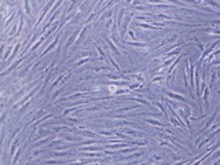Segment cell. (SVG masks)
<instances>
[{
  "label": "cell",
  "instance_id": "5b68a950",
  "mask_svg": "<svg viewBox=\"0 0 220 165\" xmlns=\"http://www.w3.org/2000/svg\"><path fill=\"white\" fill-rule=\"evenodd\" d=\"M105 40H106V43H107V47L110 50H112L113 53L116 54V55H118V56H121V54H120V51L117 50V47L114 45V43H113V40L112 39H109V37H105Z\"/></svg>",
  "mask_w": 220,
  "mask_h": 165
},
{
  "label": "cell",
  "instance_id": "3957f363",
  "mask_svg": "<svg viewBox=\"0 0 220 165\" xmlns=\"http://www.w3.org/2000/svg\"><path fill=\"white\" fill-rule=\"evenodd\" d=\"M217 113H219V107H217V109L215 110V112H213V114H212V116H211V117H209V118H208V121L205 122V125H204V127H202V129H201L200 132H198V133H200V135H202V133H204L205 131H206V129H208L209 127L212 125V122H213V121H215V120H216Z\"/></svg>",
  "mask_w": 220,
  "mask_h": 165
},
{
  "label": "cell",
  "instance_id": "4fadbf2b",
  "mask_svg": "<svg viewBox=\"0 0 220 165\" xmlns=\"http://www.w3.org/2000/svg\"><path fill=\"white\" fill-rule=\"evenodd\" d=\"M45 39H47V36H45V35H44V36H41L40 39H39V41H37L36 44L33 45V48H32V51H30V53H33V51H36V50L39 48V47H40V44H41V43H43L44 40H45Z\"/></svg>",
  "mask_w": 220,
  "mask_h": 165
},
{
  "label": "cell",
  "instance_id": "e0dca14e",
  "mask_svg": "<svg viewBox=\"0 0 220 165\" xmlns=\"http://www.w3.org/2000/svg\"><path fill=\"white\" fill-rule=\"evenodd\" d=\"M219 73L217 72H212V76H211V83H209V88H212L213 84H215V81H216V77Z\"/></svg>",
  "mask_w": 220,
  "mask_h": 165
},
{
  "label": "cell",
  "instance_id": "d6986e66",
  "mask_svg": "<svg viewBox=\"0 0 220 165\" xmlns=\"http://www.w3.org/2000/svg\"><path fill=\"white\" fill-rule=\"evenodd\" d=\"M138 26H140V28H144V29H158L156 28V26H153V25H149V24H140V22H138Z\"/></svg>",
  "mask_w": 220,
  "mask_h": 165
},
{
  "label": "cell",
  "instance_id": "30bf717a",
  "mask_svg": "<svg viewBox=\"0 0 220 165\" xmlns=\"http://www.w3.org/2000/svg\"><path fill=\"white\" fill-rule=\"evenodd\" d=\"M87 30H88V25H85L84 28H83V30L80 32V35H79V39L76 40V44H80L81 41H83V39H84V36H85V33H87Z\"/></svg>",
  "mask_w": 220,
  "mask_h": 165
},
{
  "label": "cell",
  "instance_id": "5bb4252c",
  "mask_svg": "<svg viewBox=\"0 0 220 165\" xmlns=\"http://www.w3.org/2000/svg\"><path fill=\"white\" fill-rule=\"evenodd\" d=\"M51 141V138H44V139H41V141H39L37 143H33V149H36V147H39V146H43L44 143H47V142Z\"/></svg>",
  "mask_w": 220,
  "mask_h": 165
},
{
  "label": "cell",
  "instance_id": "484cf974",
  "mask_svg": "<svg viewBox=\"0 0 220 165\" xmlns=\"http://www.w3.org/2000/svg\"><path fill=\"white\" fill-rule=\"evenodd\" d=\"M128 36L131 37L132 40H135V33H133V30H128Z\"/></svg>",
  "mask_w": 220,
  "mask_h": 165
},
{
  "label": "cell",
  "instance_id": "9c48e42d",
  "mask_svg": "<svg viewBox=\"0 0 220 165\" xmlns=\"http://www.w3.org/2000/svg\"><path fill=\"white\" fill-rule=\"evenodd\" d=\"M58 39H59V35H58V36H56L55 39H54V40H52V43H51V44H50V45H48V48L45 50V51H44V53L41 54V55H43V56H45V55H47V54L50 53V51H51V50L54 48V47H55L56 44H58Z\"/></svg>",
  "mask_w": 220,
  "mask_h": 165
},
{
  "label": "cell",
  "instance_id": "7402d4cb",
  "mask_svg": "<svg viewBox=\"0 0 220 165\" xmlns=\"http://www.w3.org/2000/svg\"><path fill=\"white\" fill-rule=\"evenodd\" d=\"M219 157H220V150H219V151H216V153H215V156H212V157L209 158V160H208V161H206V162H205V164H204V165L209 164V162H212V161H213V160H215V158H219Z\"/></svg>",
  "mask_w": 220,
  "mask_h": 165
},
{
  "label": "cell",
  "instance_id": "52a82bcc",
  "mask_svg": "<svg viewBox=\"0 0 220 165\" xmlns=\"http://www.w3.org/2000/svg\"><path fill=\"white\" fill-rule=\"evenodd\" d=\"M153 83H154V84H158V85H162L165 83V74H162V73H161V74H158V76H154L153 77Z\"/></svg>",
  "mask_w": 220,
  "mask_h": 165
},
{
  "label": "cell",
  "instance_id": "9a60e30c",
  "mask_svg": "<svg viewBox=\"0 0 220 165\" xmlns=\"http://www.w3.org/2000/svg\"><path fill=\"white\" fill-rule=\"evenodd\" d=\"M24 147H19V149H18V151H17V154L15 156H14V158H12V165H15L17 164V161H18V158H19V156L21 154H22V151H24Z\"/></svg>",
  "mask_w": 220,
  "mask_h": 165
},
{
  "label": "cell",
  "instance_id": "ac0fdd59",
  "mask_svg": "<svg viewBox=\"0 0 220 165\" xmlns=\"http://www.w3.org/2000/svg\"><path fill=\"white\" fill-rule=\"evenodd\" d=\"M19 47H21V43H19V41H17V43H15V48H14V51H12V55H11V61L17 56V54H18V50H19Z\"/></svg>",
  "mask_w": 220,
  "mask_h": 165
},
{
  "label": "cell",
  "instance_id": "2e32d148",
  "mask_svg": "<svg viewBox=\"0 0 220 165\" xmlns=\"http://www.w3.org/2000/svg\"><path fill=\"white\" fill-rule=\"evenodd\" d=\"M63 77H65V74H61V76H58V79H56L55 81H52V84L50 85V89L55 88V85H58V84H59V81H62V80H63Z\"/></svg>",
  "mask_w": 220,
  "mask_h": 165
},
{
  "label": "cell",
  "instance_id": "7c38bea8",
  "mask_svg": "<svg viewBox=\"0 0 220 165\" xmlns=\"http://www.w3.org/2000/svg\"><path fill=\"white\" fill-rule=\"evenodd\" d=\"M125 44L132 45V47H139V48L147 47V44H146V43H136V41H125Z\"/></svg>",
  "mask_w": 220,
  "mask_h": 165
},
{
  "label": "cell",
  "instance_id": "7a4b0ae2",
  "mask_svg": "<svg viewBox=\"0 0 220 165\" xmlns=\"http://www.w3.org/2000/svg\"><path fill=\"white\" fill-rule=\"evenodd\" d=\"M41 87H43V84H40V85H39V87H37V88H35V89H33V91H32V92H30V94H28V95H26V97H25L24 99H21V101H18V102H17L15 105L12 106V110L18 109V107H19V106H22V105H24L25 102H28V101H29V98H32L33 95H35V94H36L37 91H39V89L41 88Z\"/></svg>",
  "mask_w": 220,
  "mask_h": 165
},
{
  "label": "cell",
  "instance_id": "8992f818",
  "mask_svg": "<svg viewBox=\"0 0 220 165\" xmlns=\"http://www.w3.org/2000/svg\"><path fill=\"white\" fill-rule=\"evenodd\" d=\"M77 36H79V30H74V32H73V35H72V36H70V39H69L68 44L65 45V54H63V55H66V53H68L69 47H70V45L73 44V41H74V40H76V39H77Z\"/></svg>",
  "mask_w": 220,
  "mask_h": 165
},
{
  "label": "cell",
  "instance_id": "8fae6325",
  "mask_svg": "<svg viewBox=\"0 0 220 165\" xmlns=\"http://www.w3.org/2000/svg\"><path fill=\"white\" fill-rule=\"evenodd\" d=\"M121 132H125L127 135H129V136H135V138H142V135H140L138 131H133V129H124V131H121Z\"/></svg>",
  "mask_w": 220,
  "mask_h": 165
},
{
  "label": "cell",
  "instance_id": "ba28073f",
  "mask_svg": "<svg viewBox=\"0 0 220 165\" xmlns=\"http://www.w3.org/2000/svg\"><path fill=\"white\" fill-rule=\"evenodd\" d=\"M146 122L147 124H150V125H156L157 128H165V125L161 122V121H158V120H151V118H146Z\"/></svg>",
  "mask_w": 220,
  "mask_h": 165
},
{
  "label": "cell",
  "instance_id": "277c9868",
  "mask_svg": "<svg viewBox=\"0 0 220 165\" xmlns=\"http://www.w3.org/2000/svg\"><path fill=\"white\" fill-rule=\"evenodd\" d=\"M124 14H125V8H121L120 12H118V17H117V19H116V25L120 32H121V28H123V18H124Z\"/></svg>",
  "mask_w": 220,
  "mask_h": 165
},
{
  "label": "cell",
  "instance_id": "6da1fadb",
  "mask_svg": "<svg viewBox=\"0 0 220 165\" xmlns=\"http://www.w3.org/2000/svg\"><path fill=\"white\" fill-rule=\"evenodd\" d=\"M165 95L169 98H172V99H176V101H179V102H183V103H187L188 106H195V103L191 101H188V99H186V98L183 97V95H180V94H176V92H172V91H165Z\"/></svg>",
  "mask_w": 220,
  "mask_h": 165
},
{
  "label": "cell",
  "instance_id": "d4e9b609",
  "mask_svg": "<svg viewBox=\"0 0 220 165\" xmlns=\"http://www.w3.org/2000/svg\"><path fill=\"white\" fill-rule=\"evenodd\" d=\"M62 91H63V88H59L58 91H56V92H54V95H52V99H55V98L58 97V95H59V94L62 92Z\"/></svg>",
  "mask_w": 220,
  "mask_h": 165
},
{
  "label": "cell",
  "instance_id": "ffe728a7",
  "mask_svg": "<svg viewBox=\"0 0 220 165\" xmlns=\"http://www.w3.org/2000/svg\"><path fill=\"white\" fill-rule=\"evenodd\" d=\"M88 61H91V58H84V59H81V61H79V62H76V63L73 65V68H72V69H74V68H77V66H80V65L85 63V62H88Z\"/></svg>",
  "mask_w": 220,
  "mask_h": 165
},
{
  "label": "cell",
  "instance_id": "44dd1931",
  "mask_svg": "<svg viewBox=\"0 0 220 165\" xmlns=\"http://www.w3.org/2000/svg\"><path fill=\"white\" fill-rule=\"evenodd\" d=\"M24 7L26 8V14H28L29 17L32 15V10H30V3H28V1H24Z\"/></svg>",
  "mask_w": 220,
  "mask_h": 165
},
{
  "label": "cell",
  "instance_id": "603a6c76",
  "mask_svg": "<svg viewBox=\"0 0 220 165\" xmlns=\"http://www.w3.org/2000/svg\"><path fill=\"white\" fill-rule=\"evenodd\" d=\"M219 54H220V48L217 50V51H215V53H213L212 55H209V58H208V59H206V63H211V62H212V59H213V56L219 55Z\"/></svg>",
  "mask_w": 220,
  "mask_h": 165
},
{
  "label": "cell",
  "instance_id": "cb8c5ba5",
  "mask_svg": "<svg viewBox=\"0 0 220 165\" xmlns=\"http://www.w3.org/2000/svg\"><path fill=\"white\" fill-rule=\"evenodd\" d=\"M17 146H18V139H15L14 143H12V146H11V150H10V156H11V157H12V154H14V150H15Z\"/></svg>",
  "mask_w": 220,
  "mask_h": 165
}]
</instances>
